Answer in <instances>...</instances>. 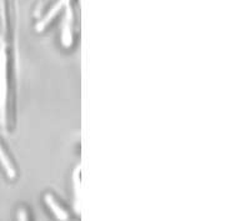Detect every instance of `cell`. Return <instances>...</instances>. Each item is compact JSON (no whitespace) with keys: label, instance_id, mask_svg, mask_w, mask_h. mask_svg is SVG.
I'll use <instances>...</instances> for the list:
<instances>
[{"label":"cell","instance_id":"1","mask_svg":"<svg viewBox=\"0 0 250 221\" xmlns=\"http://www.w3.org/2000/svg\"><path fill=\"white\" fill-rule=\"evenodd\" d=\"M5 53L0 51V116L1 121L4 119L5 111V99H6V63Z\"/></svg>","mask_w":250,"mask_h":221},{"label":"cell","instance_id":"2","mask_svg":"<svg viewBox=\"0 0 250 221\" xmlns=\"http://www.w3.org/2000/svg\"><path fill=\"white\" fill-rule=\"evenodd\" d=\"M45 201H47V204L49 205L50 209L53 210V212L55 214L56 218L60 219V220H67V219H68V215L65 214L64 210H63L62 207H60L55 201H54V199L51 198L50 195H47V196H45Z\"/></svg>","mask_w":250,"mask_h":221},{"label":"cell","instance_id":"3","mask_svg":"<svg viewBox=\"0 0 250 221\" xmlns=\"http://www.w3.org/2000/svg\"><path fill=\"white\" fill-rule=\"evenodd\" d=\"M0 161H1V164H3L4 169H5V171L8 173V175L9 176H14L15 175V171H14V168L12 166V162H10L9 158L6 157V154L4 153L3 147L0 146Z\"/></svg>","mask_w":250,"mask_h":221}]
</instances>
